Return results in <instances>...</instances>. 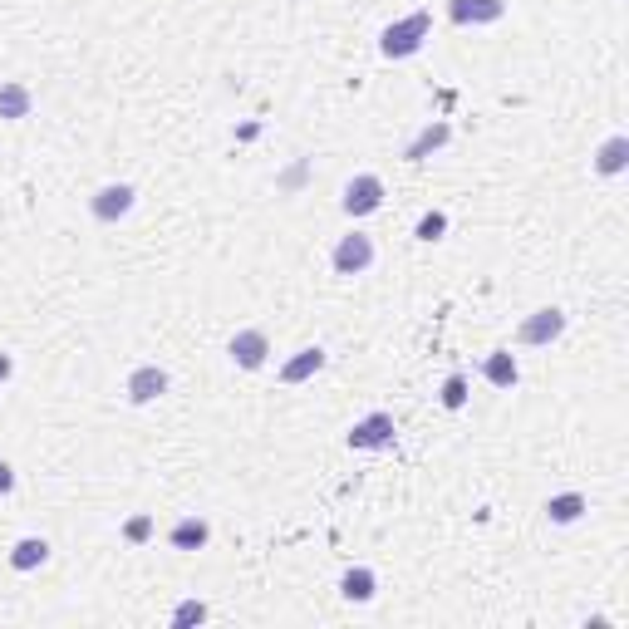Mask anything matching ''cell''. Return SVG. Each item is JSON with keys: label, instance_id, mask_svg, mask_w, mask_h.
Returning <instances> with one entry per match:
<instances>
[{"label": "cell", "instance_id": "21", "mask_svg": "<svg viewBox=\"0 0 629 629\" xmlns=\"http://www.w3.org/2000/svg\"><path fill=\"white\" fill-rule=\"evenodd\" d=\"M462 403H467V379H462V374H448V384H443V408L458 413Z\"/></svg>", "mask_w": 629, "mask_h": 629}, {"label": "cell", "instance_id": "14", "mask_svg": "<svg viewBox=\"0 0 629 629\" xmlns=\"http://www.w3.org/2000/svg\"><path fill=\"white\" fill-rule=\"evenodd\" d=\"M50 561V541L45 536H20L15 546H10V566L15 571H40Z\"/></svg>", "mask_w": 629, "mask_h": 629}, {"label": "cell", "instance_id": "18", "mask_svg": "<svg viewBox=\"0 0 629 629\" xmlns=\"http://www.w3.org/2000/svg\"><path fill=\"white\" fill-rule=\"evenodd\" d=\"M585 512H590V502H585L580 492H561V497H551V502H546V516H551L556 526H575Z\"/></svg>", "mask_w": 629, "mask_h": 629}, {"label": "cell", "instance_id": "8", "mask_svg": "<svg viewBox=\"0 0 629 629\" xmlns=\"http://www.w3.org/2000/svg\"><path fill=\"white\" fill-rule=\"evenodd\" d=\"M168 369H158V364H138L133 374H128V399L133 403H153L168 394Z\"/></svg>", "mask_w": 629, "mask_h": 629}, {"label": "cell", "instance_id": "3", "mask_svg": "<svg viewBox=\"0 0 629 629\" xmlns=\"http://www.w3.org/2000/svg\"><path fill=\"white\" fill-rule=\"evenodd\" d=\"M349 448L354 453H384V448H394V413H364L349 428Z\"/></svg>", "mask_w": 629, "mask_h": 629}, {"label": "cell", "instance_id": "5", "mask_svg": "<svg viewBox=\"0 0 629 629\" xmlns=\"http://www.w3.org/2000/svg\"><path fill=\"white\" fill-rule=\"evenodd\" d=\"M231 364L236 369H266V359H271V340H266V330H236L227 344Z\"/></svg>", "mask_w": 629, "mask_h": 629}, {"label": "cell", "instance_id": "17", "mask_svg": "<svg viewBox=\"0 0 629 629\" xmlns=\"http://www.w3.org/2000/svg\"><path fill=\"white\" fill-rule=\"evenodd\" d=\"M30 109H35V94L25 89V84H0V118H10V123H20V118H30Z\"/></svg>", "mask_w": 629, "mask_h": 629}, {"label": "cell", "instance_id": "19", "mask_svg": "<svg viewBox=\"0 0 629 629\" xmlns=\"http://www.w3.org/2000/svg\"><path fill=\"white\" fill-rule=\"evenodd\" d=\"M443 231H448V212H423L418 217V241H443Z\"/></svg>", "mask_w": 629, "mask_h": 629}, {"label": "cell", "instance_id": "23", "mask_svg": "<svg viewBox=\"0 0 629 629\" xmlns=\"http://www.w3.org/2000/svg\"><path fill=\"white\" fill-rule=\"evenodd\" d=\"M10 487H15V467H10V462L0 458V497H5Z\"/></svg>", "mask_w": 629, "mask_h": 629}, {"label": "cell", "instance_id": "6", "mask_svg": "<svg viewBox=\"0 0 629 629\" xmlns=\"http://www.w3.org/2000/svg\"><path fill=\"white\" fill-rule=\"evenodd\" d=\"M561 335H566V310H556V305L526 315L521 330H516V340L521 344H551V340H561Z\"/></svg>", "mask_w": 629, "mask_h": 629}, {"label": "cell", "instance_id": "12", "mask_svg": "<svg viewBox=\"0 0 629 629\" xmlns=\"http://www.w3.org/2000/svg\"><path fill=\"white\" fill-rule=\"evenodd\" d=\"M207 541H212V526H207L202 516H182V521L168 531V546H172V551H202Z\"/></svg>", "mask_w": 629, "mask_h": 629}, {"label": "cell", "instance_id": "9", "mask_svg": "<svg viewBox=\"0 0 629 629\" xmlns=\"http://www.w3.org/2000/svg\"><path fill=\"white\" fill-rule=\"evenodd\" d=\"M453 25H497L507 15V0H448Z\"/></svg>", "mask_w": 629, "mask_h": 629}, {"label": "cell", "instance_id": "22", "mask_svg": "<svg viewBox=\"0 0 629 629\" xmlns=\"http://www.w3.org/2000/svg\"><path fill=\"white\" fill-rule=\"evenodd\" d=\"M123 536H128V541H133V546H143V541H148V536H153V516H133V521H128V526H123Z\"/></svg>", "mask_w": 629, "mask_h": 629}, {"label": "cell", "instance_id": "10", "mask_svg": "<svg viewBox=\"0 0 629 629\" xmlns=\"http://www.w3.org/2000/svg\"><path fill=\"white\" fill-rule=\"evenodd\" d=\"M325 369V349L320 344H305V349H295V359L281 364V384H305V379H315Z\"/></svg>", "mask_w": 629, "mask_h": 629}, {"label": "cell", "instance_id": "7", "mask_svg": "<svg viewBox=\"0 0 629 629\" xmlns=\"http://www.w3.org/2000/svg\"><path fill=\"white\" fill-rule=\"evenodd\" d=\"M133 202H138V192H133L128 182H109V187H99V192L89 197V212H94L99 222H118V217L133 212Z\"/></svg>", "mask_w": 629, "mask_h": 629}, {"label": "cell", "instance_id": "13", "mask_svg": "<svg viewBox=\"0 0 629 629\" xmlns=\"http://www.w3.org/2000/svg\"><path fill=\"white\" fill-rule=\"evenodd\" d=\"M374 590H379V575L369 571V566H349V571L340 575V595L349 605H369Z\"/></svg>", "mask_w": 629, "mask_h": 629}, {"label": "cell", "instance_id": "16", "mask_svg": "<svg viewBox=\"0 0 629 629\" xmlns=\"http://www.w3.org/2000/svg\"><path fill=\"white\" fill-rule=\"evenodd\" d=\"M448 143H453V128H448V123H428V128L408 143V153H403V158H408V163H423L428 153H438V148H448Z\"/></svg>", "mask_w": 629, "mask_h": 629}, {"label": "cell", "instance_id": "20", "mask_svg": "<svg viewBox=\"0 0 629 629\" xmlns=\"http://www.w3.org/2000/svg\"><path fill=\"white\" fill-rule=\"evenodd\" d=\"M202 620H207V605H202V600H182V605L172 610V625H177V629L202 625Z\"/></svg>", "mask_w": 629, "mask_h": 629}, {"label": "cell", "instance_id": "4", "mask_svg": "<svg viewBox=\"0 0 629 629\" xmlns=\"http://www.w3.org/2000/svg\"><path fill=\"white\" fill-rule=\"evenodd\" d=\"M330 266H335V276H364V271L374 266V236H364V231L340 236V246H335Z\"/></svg>", "mask_w": 629, "mask_h": 629}, {"label": "cell", "instance_id": "11", "mask_svg": "<svg viewBox=\"0 0 629 629\" xmlns=\"http://www.w3.org/2000/svg\"><path fill=\"white\" fill-rule=\"evenodd\" d=\"M482 379H487L492 389H516V379H521V364H516L512 349H492V354L482 359Z\"/></svg>", "mask_w": 629, "mask_h": 629}, {"label": "cell", "instance_id": "2", "mask_svg": "<svg viewBox=\"0 0 629 629\" xmlns=\"http://www.w3.org/2000/svg\"><path fill=\"white\" fill-rule=\"evenodd\" d=\"M340 207H344V217H374V212L384 207V182H379L374 172H359V177H349V182H344Z\"/></svg>", "mask_w": 629, "mask_h": 629}, {"label": "cell", "instance_id": "1", "mask_svg": "<svg viewBox=\"0 0 629 629\" xmlns=\"http://www.w3.org/2000/svg\"><path fill=\"white\" fill-rule=\"evenodd\" d=\"M428 35H433V15H428V10H413V15H403V20H394V25H384V35H379V55L384 59L418 55Z\"/></svg>", "mask_w": 629, "mask_h": 629}, {"label": "cell", "instance_id": "15", "mask_svg": "<svg viewBox=\"0 0 629 629\" xmlns=\"http://www.w3.org/2000/svg\"><path fill=\"white\" fill-rule=\"evenodd\" d=\"M625 168H629V138L625 133H615V138L600 143V153H595V172H600V177H620Z\"/></svg>", "mask_w": 629, "mask_h": 629}, {"label": "cell", "instance_id": "24", "mask_svg": "<svg viewBox=\"0 0 629 629\" xmlns=\"http://www.w3.org/2000/svg\"><path fill=\"white\" fill-rule=\"evenodd\" d=\"M10 374H15V364H10V354H0V384H5Z\"/></svg>", "mask_w": 629, "mask_h": 629}]
</instances>
